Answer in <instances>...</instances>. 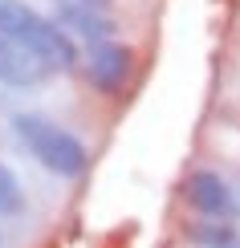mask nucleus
<instances>
[{
  "mask_svg": "<svg viewBox=\"0 0 240 248\" xmlns=\"http://www.w3.org/2000/svg\"><path fill=\"white\" fill-rule=\"evenodd\" d=\"M0 33L16 49H25L45 74H69L81 61L78 41H69L53 16L37 13L25 0H0Z\"/></svg>",
  "mask_w": 240,
  "mask_h": 248,
  "instance_id": "nucleus-1",
  "label": "nucleus"
},
{
  "mask_svg": "<svg viewBox=\"0 0 240 248\" xmlns=\"http://www.w3.org/2000/svg\"><path fill=\"white\" fill-rule=\"evenodd\" d=\"M13 130H16V139L25 142V151L33 155L49 175H57V179H78V175H86L90 151H86V142H81L74 130L49 122L45 114H29V110L25 114H13Z\"/></svg>",
  "mask_w": 240,
  "mask_h": 248,
  "instance_id": "nucleus-2",
  "label": "nucleus"
},
{
  "mask_svg": "<svg viewBox=\"0 0 240 248\" xmlns=\"http://www.w3.org/2000/svg\"><path fill=\"white\" fill-rule=\"evenodd\" d=\"M81 65V74H86V81L98 94H122L127 90V81L134 74V53H130V45H122L118 37H110V41H98V45H90L86 49V57L78 61Z\"/></svg>",
  "mask_w": 240,
  "mask_h": 248,
  "instance_id": "nucleus-3",
  "label": "nucleus"
},
{
  "mask_svg": "<svg viewBox=\"0 0 240 248\" xmlns=\"http://www.w3.org/2000/svg\"><path fill=\"white\" fill-rule=\"evenodd\" d=\"M183 203L200 220H236V212H240V200H236L232 183L212 167H200L183 179Z\"/></svg>",
  "mask_w": 240,
  "mask_h": 248,
  "instance_id": "nucleus-4",
  "label": "nucleus"
},
{
  "mask_svg": "<svg viewBox=\"0 0 240 248\" xmlns=\"http://www.w3.org/2000/svg\"><path fill=\"white\" fill-rule=\"evenodd\" d=\"M53 20L61 25V33L69 41H86V45H98V41H110L118 33V25H114V16L106 8L98 4H78V0H61Z\"/></svg>",
  "mask_w": 240,
  "mask_h": 248,
  "instance_id": "nucleus-5",
  "label": "nucleus"
},
{
  "mask_svg": "<svg viewBox=\"0 0 240 248\" xmlns=\"http://www.w3.org/2000/svg\"><path fill=\"white\" fill-rule=\"evenodd\" d=\"M49 74L37 65L33 57L25 53V49H16L13 41L0 33V86H13V90H33L41 86Z\"/></svg>",
  "mask_w": 240,
  "mask_h": 248,
  "instance_id": "nucleus-6",
  "label": "nucleus"
},
{
  "mask_svg": "<svg viewBox=\"0 0 240 248\" xmlns=\"http://www.w3.org/2000/svg\"><path fill=\"white\" fill-rule=\"evenodd\" d=\"M187 240L195 248H240V228L232 220H192Z\"/></svg>",
  "mask_w": 240,
  "mask_h": 248,
  "instance_id": "nucleus-7",
  "label": "nucleus"
},
{
  "mask_svg": "<svg viewBox=\"0 0 240 248\" xmlns=\"http://www.w3.org/2000/svg\"><path fill=\"white\" fill-rule=\"evenodd\" d=\"M25 212V191H20V179L0 163V216H20Z\"/></svg>",
  "mask_w": 240,
  "mask_h": 248,
  "instance_id": "nucleus-8",
  "label": "nucleus"
},
{
  "mask_svg": "<svg viewBox=\"0 0 240 248\" xmlns=\"http://www.w3.org/2000/svg\"><path fill=\"white\" fill-rule=\"evenodd\" d=\"M78 4H98V8H106L110 0H78Z\"/></svg>",
  "mask_w": 240,
  "mask_h": 248,
  "instance_id": "nucleus-9",
  "label": "nucleus"
}]
</instances>
